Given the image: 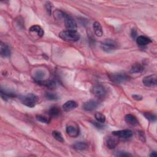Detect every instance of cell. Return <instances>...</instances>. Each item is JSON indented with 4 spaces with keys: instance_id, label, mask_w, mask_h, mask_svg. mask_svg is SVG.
<instances>
[{
    "instance_id": "6da1fadb",
    "label": "cell",
    "mask_w": 157,
    "mask_h": 157,
    "mask_svg": "<svg viewBox=\"0 0 157 157\" xmlns=\"http://www.w3.org/2000/svg\"><path fill=\"white\" fill-rule=\"evenodd\" d=\"M59 36L63 40L68 42H76L80 39L81 35L76 31L66 30L61 31Z\"/></svg>"
},
{
    "instance_id": "7a4b0ae2",
    "label": "cell",
    "mask_w": 157,
    "mask_h": 157,
    "mask_svg": "<svg viewBox=\"0 0 157 157\" xmlns=\"http://www.w3.org/2000/svg\"><path fill=\"white\" fill-rule=\"evenodd\" d=\"M20 100L23 104L29 107H34L37 104L39 98L35 94L28 93L27 95L21 97Z\"/></svg>"
},
{
    "instance_id": "3957f363",
    "label": "cell",
    "mask_w": 157,
    "mask_h": 157,
    "mask_svg": "<svg viewBox=\"0 0 157 157\" xmlns=\"http://www.w3.org/2000/svg\"><path fill=\"white\" fill-rule=\"evenodd\" d=\"M66 131L71 138H77L80 134V129L76 123H70L66 126Z\"/></svg>"
},
{
    "instance_id": "277c9868",
    "label": "cell",
    "mask_w": 157,
    "mask_h": 157,
    "mask_svg": "<svg viewBox=\"0 0 157 157\" xmlns=\"http://www.w3.org/2000/svg\"><path fill=\"white\" fill-rule=\"evenodd\" d=\"M102 50L106 52H110L116 50L118 47V44L113 40L106 39L101 44Z\"/></svg>"
},
{
    "instance_id": "5b68a950",
    "label": "cell",
    "mask_w": 157,
    "mask_h": 157,
    "mask_svg": "<svg viewBox=\"0 0 157 157\" xmlns=\"http://www.w3.org/2000/svg\"><path fill=\"white\" fill-rule=\"evenodd\" d=\"M111 81L116 84L124 82L128 79V76L125 73H114L110 76Z\"/></svg>"
},
{
    "instance_id": "8992f818",
    "label": "cell",
    "mask_w": 157,
    "mask_h": 157,
    "mask_svg": "<svg viewBox=\"0 0 157 157\" xmlns=\"http://www.w3.org/2000/svg\"><path fill=\"white\" fill-rule=\"evenodd\" d=\"M92 93L98 98L104 97L107 93L106 89L101 85L97 84L93 87L92 88Z\"/></svg>"
},
{
    "instance_id": "52a82bcc",
    "label": "cell",
    "mask_w": 157,
    "mask_h": 157,
    "mask_svg": "<svg viewBox=\"0 0 157 157\" xmlns=\"http://www.w3.org/2000/svg\"><path fill=\"white\" fill-rule=\"evenodd\" d=\"M144 85L148 87H154L157 85V76L156 74L145 77L142 81Z\"/></svg>"
},
{
    "instance_id": "ba28073f",
    "label": "cell",
    "mask_w": 157,
    "mask_h": 157,
    "mask_svg": "<svg viewBox=\"0 0 157 157\" xmlns=\"http://www.w3.org/2000/svg\"><path fill=\"white\" fill-rule=\"evenodd\" d=\"M113 134L114 136L121 138L128 139L132 137L133 135V131L130 130H123L119 131H116L113 132Z\"/></svg>"
},
{
    "instance_id": "9c48e42d",
    "label": "cell",
    "mask_w": 157,
    "mask_h": 157,
    "mask_svg": "<svg viewBox=\"0 0 157 157\" xmlns=\"http://www.w3.org/2000/svg\"><path fill=\"white\" fill-rule=\"evenodd\" d=\"M64 24L66 28L68 30L76 31L77 27L76 22L72 17H71L68 15L66 16L64 19Z\"/></svg>"
},
{
    "instance_id": "30bf717a",
    "label": "cell",
    "mask_w": 157,
    "mask_h": 157,
    "mask_svg": "<svg viewBox=\"0 0 157 157\" xmlns=\"http://www.w3.org/2000/svg\"><path fill=\"white\" fill-rule=\"evenodd\" d=\"M99 106L98 101L95 99H90L86 101L83 105V109L86 111H92L96 109Z\"/></svg>"
},
{
    "instance_id": "8fae6325",
    "label": "cell",
    "mask_w": 157,
    "mask_h": 157,
    "mask_svg": "<svg viewBox=\"0 0 157 157\" xmlns=\"http://www.w3.org/2000/svg\"><path fill=\"white\" fill-rule=\"evenodd\" d=\"M118 143V141L116 138L109 136L106 139V145H107V147L110 149H115Z\"/></svg>"
},
{
    "instance_id": "7c38bea8",
    "label": "cell",
    "mask_w": 157,
    "mask_h": 157,
    "mask_svg": "<svg viewBox=\"0 0 157 157\" xmlns=\"http://www.w3.org/2000/svg\"><path fill=\"white\" fill-rule=\"evenodd\" d=\"M77 107V104L74 101H68L66 102L62 106L65 112H70Z\"/></svg>"
},
{
    "instance_id": "4fadbf2b",
    "label": "cell",
    "mask_w": 157,
    "mask_h": 157,
    "mask_svg": "<svg viewBox=\"0 0 157 157\" xmlns=\"http://www.w3.org/2000/svg\"><path fill=\"white\" fill-rule=\"evenodd\" d=\"M11 52L10 49L8 46L6 44H3V42L1 43V49H0V54H1V57L4 58H6L9 57L10 55Z\"/></svg>"
},
{
    "instance_id": "5bb4252c",
    "label": "cell",
    "mask_w": 157,
    "mask_h": 157,
    "mask_svg": "<svg viewBox=\"0 0 157 157\" xmlns=\"http://www.w3.org/2000/svg\"><path fill=\"white\" fill-rule=\"evenodd\" d=\"M30 32L32 33H35L36 35L38 36V38H41L43 36L44 32L43 29L39 25H33L30 28Z\"/></svg>"
},
{
    "instance_id": "9a60e30c",
    "label": "cell",
    "mask_w": 157,
    "mask_h": 157,
    "mask_svg": "<svg viewBox=\"0 0 157 157\" xmlns=\"http://www.w3.org/2000/svg\"><path fill=\"white\" fill-rule=\"evenodd\" d=\"M125 121L132 126H137L139 121L136 117L132 114H127L125 117Z\"/></svg>"
},
{
    "instance_id": "2e32d148",
    "label": "cell",
    "mask_w": 157,
    "mask_h": 157,
    "mask_svg": "<svg viewBox=\"0 0 157 157\" xmlns=\"http://www.w3.org/2000/svg\"><path fill=\"white\" fill-rule=\"evenodd\" d=\"M152 42L151 39L146 36H140L136 38V42L139 46H146Z\"/></svg>"
},
{
    "instance_id": "e0dca14e",
    "label": "cell",
    "mask_w": 157,
    "mask_h": 157,
    "mask_svg": "<svg viewBox=\"0 0 157 157\" xmlns=\"http://www.w3.org/2000/svg\"><path fill=\"white\" fill-rule=\"evenodd\" d=\"M93 30L95 35L98 37H101L103 35L102 27L98 21H95L93 24Z\"/></svg>"
},
{
    "instance_id": "ac0fdd59",
    "label": "cell",
    "mask_w": 157,
    "mask_h": 157,
    "mask_svg": "<svg viewBox=\"0 0 157 157\" xmlns=\"http://www.w3.org/2000/svg\"><path fill=\"white\" fill-rule=\"evenodd\" d=\"M61 114V110L58 107H52L49 110V115L53 118H57Z\"/></svg>"
},
{
    "instance_id": "d6986e66",
    "label": "cell",
    "mask_w": 157,
    "mask_h": 157,
    "mask_svg": "<svg viewBox=\"0 0 157 157\" xmlns=\"http://www.w3.org/2000/svg\"><path fill=\"white\" fill-rule=\"evenodd\" d=\"M67 16L68 15L65 14L63 11H62L60 9L55 10L53 13V16H54L55 19L57 20H60L62 19L64 20Z\"/></svg>"
},
{
    "instance_id": "ffe728a7",
    "label": "cell",
    "mask_w": 157,
    "mask_h": 157,
    "mask_svg": "<svg viewBox=\"0 0 157 157\" xmlns=\"http://www.w3.org/2000/svg\"><path fill=\"white\" fill-rule=\"evenodd\" d=\"M37 83H38L39 84L45 86L46 87H48L49 88L52 89L54 88L56 86V83L55 81H52V80H47V81H38L37 82Z\"/></svg>"
},
{
    "instance_id": "44dd1931",
    "label": "cell",
    "mask_w": 157,
    "mask_h": 157,
    "mask_svg": "<svg viewBox=\"0 0 157 157\" xmlns=\"http://www.w3.org/2000/svg\"><path fill=\"white\" fill-rule=\"evenodd\" d=\"M73 147L77 150H84L87 149L88 144L82 141L77 142L73 145Z\"/></svg>"
},
{
    "instance_id": "7402d4cb",
    "label": "cell",
    "mask_w": 157,
    "mask_h": 157,
    "mask_svg": "<svg viewBox=\"0 0 157 157\" xmlns=\"http://www.w3.org/2000/svg\"><path fill=\"white\" fill-rule=\"evenodd\" d=\"M143 70V66L139 63H134L131 69V72L133 73H139Z\"/></svg>"
},
{
    "instance_id": "603a6c76",
    "label": "cell",
    "mask_w": 157,
    "mask_h": 157,
    "mask_svg": "<svg viewBox=\"0 0 157 157\" xmlns=\"http://www.w3.org/2000/svg\"><path fill=\"white\" fill-rule=\"evenodd\" d=\"M45 76V73L42 70H38L35 74V79L36 82L42 81L44 77Z\"/></svg>"
},
{
    "instance_id": "cb8c5ba5",
    "label": "cell",
    "mask_w": 157,
    "mask_h": 157,
    "mask_svg": "<svg viewBox=\"0 0 157 157\" xmlns=\"http://www.w3.org/2000/svg\"><path fill=\"white\" fill-rule=\"evenodd\" d=\"M52 136L57 141L60 142H64V140L62 136V134L57 131H53L52 132Z\"/></svg>"
},
{
    "instance_id": "d4e9b609",
    "label": "cell",
    "mask_w": 157,
    "mask_h": 157,
    "mask_svg": "<svg viewBox=\"0 0 157 157\" xmlns=\"http://www.w3.org/2000/svg\"><path fill=\"white\" fill-rule=\"evenodd\" d=\"M95 118L96 120V121L101 123H104L106 121V117L104 115H103L101 113H96L95 114Z\"/></svg>"
},
{
    "instance_id": "484cf974",
    "label": "cell",
    "mask_w": 157,
    "mask_h": 157,
    "mask_svg": "<svg viewBox=\"0 0 157 157\" xmlns=\"http://www.w3.org/2000/svg\"><path fill=\"white\" fill-rule=\"evenodd\" d=\"M36 120L38 121L42 122L43 123H46V124H49V122H50L49 119H48L47 117H44L42 115H37L36 116Z\"/></svg>"
},
{
    "instance_id": "4316f807",
    "label": "cell",
    "mask_w": 157,
    "mask_h": 157,
    "mask_svg": "<svg viewBox=\"0 0 157 157\" xmlns=\"http://www.w3.org/2000/svg\"><path fill=\"white\" fill-rule=\"evenodd\" d=\"M144 116L145 118H146L147 120H149L150 121L154 122L156 121V116L154 115L153 114H152L150 113H144Z\"/></svg>"
},
{
    "instance_id": "83f0119b",
    "label": "cell",
    "mask_w": 157,
    "mask_h": 157,
    "mask_svg": "<svg viewBox=\"0 0 157 157\" xmlns=\"http://www.w3.org/2000/svg\"><path fill=\"white\" fill-rule=\"evenodd\" d=\"M46 98L49 100H57L59 98L57 95L52 93H46Z\"/></svg>"
},
{
    "instance_id": "f1b7e54d",
    "label": "cell",
    "mask_w": 157,
    "mask_h": 157,
    "mask_svg": "<svg viewBox=\"0 0 157 157\" xmlns=\"http://www.w3.org/2000/svg\"><path fill=\"white\" fill-rule=\"evenodd\" d=\"M45 7H46V9L47 10V12L49 16L51 15L52 13V4L50 2H47L46 4H45Z\"/></svg>"
},
{
    "instance_id": "f546056e",
    "label": "cell",
    "mask_w": 157,
    "mask_h": 157,
    "mask_svg": "<svg viewBox=\"0 0 157 157\" xmlns=\"http://www.w3.org/2000/svg\"><path fill=\"white\" fill-rule=\"evenodd\" d=\"M116 156H131V155H130L128 153H127L125 152H117Z\"/></svg>"
},
{
    "instance_id": "4dcf8cb0",
    "label": "cell",
    "mask_w": 157,
    "mask_h": 157,
    "mask_svg": "<svg viewBox=\"0 0 157 157\" xmlns=\"http://www.w3.org/2000/svg\"><path fill=\"white\" fill-rule=\"evenodd\" d=\"M131 37L133 38V39H135L137 36V35H138V33L136 31V30H134V29H132L131 30Z\"/></svg>"
},
{
    "instance_id": "1f68e13d",
    "label": "cell",
    "mask_w": 157,
    "mask_h": 157,
    "mask_svg": "<svg viewBox=\"0 0 157 157\" xmlns=\"http://www.w3.org/2000/svg\"><path fill=\"white\" fill-rule=\"evenodd\" d=\"M133 98L134 99H135L136 101H140V100H142V96H140V95H134L132 96Z\"/></svg>"
},
{
    "instance_id": "d6a6232c",
    "label": "cell",
    "mask_w": 157,
    "mask_h": 157,
    "mask_svg": "<svg viewBox=\"0 0 157 157\" xmlns=\"http://www.w3.org/2000/svg\"><path fill=\"white\" fill-rule=\"evenodd\" d=\"M93 124L95 125L96 127L98 128H102V125H101V123H99V122H95V121H93Z\"/></svg>"
},
{
    "instance_id": "836d02e7",
    "label": "cell",
    "mask_w": 157,
    "mask_h": 157,
    "mask_svg": "<svg viewBox=\"0 0 157 157\" xmlns=\"http://www.w3.org/2000/svg\"><path fill=\"white\" fill-rule=\"evenodd\" d=\"M156 155H157V154H156V152H152L151 154L150 155V156H152V157H155V156H156Z\"/></svg>"
}]
</instances>
